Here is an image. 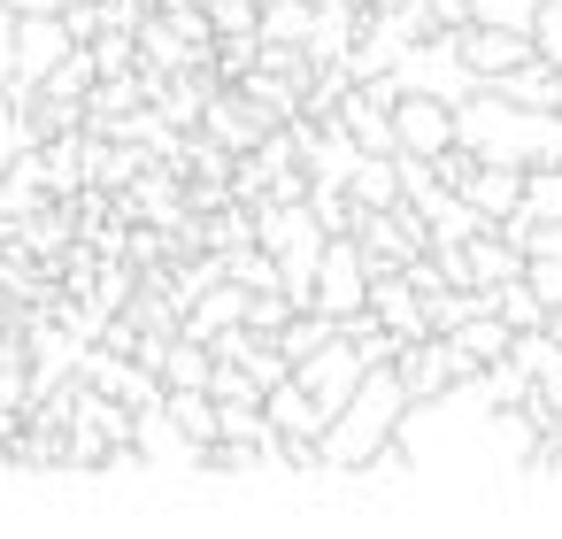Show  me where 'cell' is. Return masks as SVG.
I'll list each match as a JSON object with an SVG mask.
<instances>
[{"instance_id": "8992f818", "label": "cell", "mask_w": 562, "mask_h": 539, "mask_svg": "<svg viewBox=\"0 0 562 539\" xmlns=\"http://www.w3.org/2000/svg\"><path fill=\"white\" fill-rule=\"evenodd\" d=\"M454 40H462V63L477 70V86H493V78L524 70V63L539 55V40H531V32H516V24H462Z\"/></svg>"}, {"instance_id": "9c48e42d", "label": "cell", "mask_w": 562, "mask_h": 539, "mask_svg": "<svg viewBox=\"0 0 562 539\" xmlns=\"http://www.w3.org/2000/svg\"><path fill=\"white\" fill-rule=\"evenodd\" d=\"M462 193L501 224V216L524 209V170H516V162H470V170H462Z\"/></svg>"}, {"instance_id": "ba28073f", "label": "cell", "mask_w": 562, "mask_h": 539, "mask_svg": "<svg viewBox=\"0 0 562 539\" xmlns=\"http://www.w3.org/2000/svg\"><path fill=\"white\" fill-rule=\"evenodd\" d=\"M447 339H454V362H462V378H470V370H485V362H501V355L516 347V324H508L501 308H485V316L454 324Z\"/></svg>"}, {"instance_id": "6da1fadb", "label": "cell", "mask_w": 562, "mask_h": 539, "mask_svg": "<svg viewBox=\"0 0 562 539\" xmlns=\"http://www.w3.org/2000/svg\"><path fill=\"white\" fill-rule=\"evenodd\" d=\"M408 408H416L408 378H401L393 362H370V378L355 385V401H347V408L324 424V439H316V447H324V470H347V478H355L378 447L401 439V416H408Z\"/></svg>"}, {"instance_id": "3957f363", "label": "cell", "mask_w": 562, "mask_h": 539, "mask_svg": "<svg viewBox=\"0 0 562 539\" xmlns=\"http://www.w3.org/2000/svg\"><path fill=\"white\" fill-rule=\"evenodd\" d=\"M370 278H378V270H370L362 239H355V232H339V239L324 247V262H316V308H324V316H339V324H347V316H362V308H370Z\"/></svg>"}, {"instance_id": "e0dca14e", "label": "cell", "mask_w": 562, "mask_h": 539, "mask_svg": "<svg viewBox=\"0 0 562 539\" xmlns=\"http://www.w3.org/2000/svg\"><path fill=\"white\" fill-rule=\"evenodd\" d=\"M16 16H47V9H63V0H9Z\"/></svg>"}, {"instance_id": "30bf717a", "label": "cell", "mask_w": 562, "mask_h": 539, "mask_svg": "<svg viewBox=\"0 0 562 539\" xmlns=\"http://www.w3.org/2000/svg\"><path fill=\"white\" fill-rule=\"evenodd\" d=\"M270 424H278V431H293V439H324L331 408H324V401L301 385V370H293V378H278V385H270Z\"/></svg>"}, {"instance_id": "2e32d148", "label": "cell", "mask_w": 562, "mask_h": 539, "mask_svg": "<svg viewBox=\"0 0 562 539\" xmlns=\"http://www.w3.org/2000/svg\"><path fill=\"white\" fill-rule=\"evenodd\" d=\"M132 162H139V155H124V147H101V155H93V178H101V186H124V178H132Z\"/></svg>"}, {"instance_id": "5bb4252c", "label": "cell", "mask_w": 562, "mask_h": 539, "mask_svg": "<svg viewBox=\"0 0 562 539\" xmlns=\"http://www.w3.org/2000/svg\"><path fill=\"white\" fill-rule=\"evenodd\" d=\"M524 216L531 224H562V162L524 170Z\"/></svg>"}, {"instance_id": "ffe728a7", "label": "cell", "mask_w": 562, "mask_h": 539, "mask_svg": "<svg viewBox=\"0 0 562 539\" xmlns=\"http://www.w3.org/2000/svg\"><path fill=\"white\" fill-rule=\"evenodd\" d=\"M0 170H9V162H0Z\"/></svg>"}, {"instance_id": "52a82bcc", "label": "cell", "mask_w": 562, "mask_h": 539, "mask_svg": "<svg viewBox=\"0 0 562 539\" xmlns=\"http://www.w3.org/2000/svg\"><path fill=\"white\" fill-rule=\"evenodd\" d=\"M393 370L408 378V393H416V401H431V393H447V385L462 378V362H454V339H447V332H424V339H401V355H393Z\"/></svg>"}, {"instance_id": "7a4b0ae2", "label": "cell", "mask_w": 562, "mask_h": 539, "mask_svg": "<svg viewBox=\"0 0 562 539\" xmlns=\"http://www.w3.org/2000/svg\"><path fill=\"white\" fill-rule=\"evenodd\" d=\"M393 78H401V93H439V101H470V93H477V70L462 63V40H454V32L416 40V47L393 63Z\"/></svg>"}, {"instance_id": "4fadbf2b", "label": "cell", "mask_w": 562, "mask_h": 539, "mask_svg": "<svg viewBox=\"0 0 562 539\" xmlns=\"http://www.w3.org/2000/svg\"><path fill=\"white\" fill-rule=\"evenodd\" d=\"M324 339H339V316H324V308H293V316H285V332H278V347H285V362H293V370H301Z\"/></svg>"}, {"instance_id": "9a60e30c", "label": "cell", "mask_w": 562, "mask_h": 539, "mask_svg": "<svg viewBox=\"0 0 562 539\" xmlns=\"http://www.w3.org/2000/svg\"><path fill=\"white\" fill-rule=\"evenodd\" d=\"M32 347H40V355H32V385L47 393V385H55V378H63L70 362H78V339H63V332H40Z\"/></svg>"}, {"instance_id": "277c9868", "label": "cell", "mask_w": 562, "mask_h": 539, "mask_svg": "<svg viewBox=\"0 0 562 539\" xmlns=\"http://www.w3.org/2000/svg\"><path fill=\"white\" fill-rule=\"evenodd\" d=\"M362 378H370V355H362V339H355L347 324H339V339H324V347L301 362V385H308V393H316L331 416L355 401V385H362Z\"/></svg>"}, {"instance_id": "5b68a950", "label": "cell", "mask_w": 562, "mask_h": 539, "mask_svg": "<svg viewBox=\"0 0 562 539\" xmlns=\"http://www.w3.org/2000/svg\"><path fill=\"white\" fill-rule=\"evenodd\" d=\"M86 40L70 32V16L63 9H47V16H24L16 24V93H32V86H47V70L55 63H70Z\"/></svg>"}, {"instance_id": "7c38bea8", "label": "cell", "mask_w": 562, "mask_h": 539, "mask_svg": "<svg viewBox=\"0 0 562 539\" xmlns=\"http://www.w3.org/2000/svg\"><path fill=\"white\" fill-rule=\"evenodd\" d=\"M347 193H355L362 209H393V201H408V193H401V155H362Z\"/></svg>"}, {"instance_id": "8fae6325", "label": "cell", "mask_w": 562, "mask_h": 539, "mask_svg": "<svg viewBox=\"0 0 562 539\" xmlns=\"http://www.w3.org/2000/svg\"><path fill=\"white\" fill-rule=\"evenodd\" d=\"M247 301H255V285H209L201 301H193V316H186V339H224L232 324H247Z\"/></svg>"}, {"instance_id": "ac0fdd59", "label": "cell", "mask_w": 562, "mask_h": 539, "mask_svg": "<svg viewBox=\"0 0 562 539\" xmlns=\"http://www.w3.org/2000/svg\"><path fill=\"white\" fill-rule=\"evenodd\" d=\"M547 470H554V478H562V439H554V447H547Z\"/></svg>"}, {"instance_id": "d6986e66", "label": "cell", "mask_w": 562, "mask_h": 539, "mask_svg": "<svg viewBox=\"0 0 562 539\" xmlns=\"http://www.w3.org/2000/svg\"><path fill=\"white\" fill-rule=\"evenodd\" d=\"M370 9H408V0H370Z\"/></svg>"}]
</instances>
